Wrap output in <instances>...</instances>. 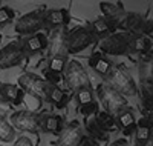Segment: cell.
Masks as SVG:
<instances>
[{
    "instance_id": "15",
    "label": "cell",
    "mask_w": 153,
    "mask_h": 146,
    "mask_svg": "<svg viewBox=\"0 0 153 146\" xmlns=\"http://www.w3.org/2000/svg\"><path fill=\"white\" fill-rule=\"evenodd\" d=\"M115 118V125H117L118 129H121L124 132L126 137L132 135L135 132V126H136V118H135V114L132 109H124L121 112H118L117 115L113 117Z\"/></svg>"
},
{
    "instance_id": "6",
    "label": "cell",
    "mask_w": 153,
    "mask_h": 146,
    "mask_svg": "<svg viewBox=\"0 0 153 146\" xmlns=\"http://www.w3.org/2000/svg\"><path fill=\"white\" fill-rule=\"evenodd\" d=\"M63 80L72 91H76L83 86H91L89 74L78 60H68V65L63 71Z\"/></svg>"
},
{
    "instance_id": "29",
    "label": "cell",
    "mask_w": 153,
    "mask_h": 146,
    "mask_svg": "<svg viewBox=\"0 0 153 146\" xmlns=\"http://www.w3.org/2000/svg\"><path fill=\"white\" fill-rule=\"evenodd\" d=\"M68 65V57H51L49 59V71L57 72V74H63Z\"/></svg>"
},
{
    "instance_id": "11",
    "label": "cell",
    "mask_w": 153,
    "mask_h": 146,
    "mask_svg": "<svg viewBox=\"0 0 153 146\" xmlns=\"http://www.w3.org/2000/svg\"><path fill=\"white\" fill-rule=\"evenodd\" d=\"M20 43H22L23 54L25 56H32V54L42 52L48 48V35L43 34V32H37V34L28 35Z\"/></svg>"
},
{
    "instance_id": "1",
    "label": "cell",
    "mask_w": 153,
    "mask_h": 146,
    "mask_svg": "<svg viewBox=\"0 0 153 146\" xmlns=\"http://www.w3.org/2000/svg\"><path fill=\"white\" fill-rule=\"evenodd\" d=\"M106 85L110 86L121 94L123 97H135L138 96V85L135 83L133 77L127 71L124 65L113 66L110 74L106 77Z\"/></svg>"
},
{
    "instance_id": "20",
    "label": "cell",
    "mask_w": 153,
    "mask_h": 146,
    "mask_svg": "<svg viewBox=\"0 0 153 146\" xmlns=\"http://www.w3.org/2000/svg\"><path fill=\"white\" fill-rule=\"evenodd\" d=\"M139 82L143 86L153 85V63L152 54H144L139 57Z\"/></svg>"
},
{
    "instance_id": "5",
    "label": "cell",
    "mask_w": 153,
    "mask_h": 146,
    "mask_svg": "<svg viewBox=\"0 0 153 146\" xmlns=\"http://www.w3.org/2000/svg\"><path fill=\"white\" fill-rule=\"evenodd\" d=\"M19 88L26 92V94L38 99V100H45L48 102V97H46V89L49 86V83L42 78L40 75H37L34 72H23L20 77H19Z\"/></svg>"
},
{
    "instance_id": "37",
    "label": "cell",
    "mask_w": 153,
    "mask_h": 146,
    "mask_svg": "<svg viewBox=\"0 0 153 146\" xmlns=\"http://www.w3.org/2000/svg\"><path fill=\"white\" fill-rule=\"evenodd\" d=\"M0 6H2V2H0Z\"/></svg>"
},
{
    "instance_id": "4",
    "label": "cell",
    "mask_w": 153,
    "mask_h": 146,
    "mask_svg": "<svg viewBox=\"0 0 153 146\" xmlns=\"http://www.w3.org/2000/svg\"><path fill=\"white\" fill-rule=\"evenodd\" d=\"M130 38L132 34L127 32H113L100 40V49L101 54L107 56H127V52L130 49Z\"/></svg>"
},
{
    "instance_id": "19",
    "label": "cell",
    "mask_w": 153,
    "mask_h": 146,
    "mask_svg": "<svg viewBox=\"0 0 153 146\" xmlns=\"http://www.w3.org/2000/svg\"><path fill=\"white\" fill-rule=\"evenodd\" d=\"M153 49V43L152 38L143 34H135L130 38V49L129 52H133V54L138 56H144V54H152Z\"/></svg>"
},
{
    "instance_id": "10",
    "label": "cell",
    "mask_w": 153,
    "mask_h": 146,
    "mask_svg": "<svg viewBox=\"0 0 153 146\" xmlns=\"http://www.w3.org/2000/svg\"><path fill=\"white\" fill-rule=\"evenodd\" d=\"M71 22V14L68 9H45L43 26L45 29L63 28Z\"/></svg>"
},
{
    "instance_id": "28",
    "label": "cell",
    "mask_w": 153,
    "mask_h": 146,
    "mask_svg": "<svg viewBox=\"0 0 153 146\" xmlns=\"http://www.w3.org/2000/svg\"><path fill=\"white\" fill-rule=\"evenodd\" d=\"M86 129L89 131V137H92L94 140H97V141H106L107 140V134L101 131V128L95 122V118H89L86 122Z\"/></svg>"
},
{
    "instance_id": "32",
    "label": "cell",
    "mask_w": 153,
    "mask_h": 146,
    "mask_svg": "<svg viewBox=\"0 0 153 146\" xmlns=\"http://www.w3.org/2000/svg\"><path fill=\"white\" fill-rule=\"evenodd\" d=\"M80 112H81L84 117L97 115V112H98V103H97V102H94V103H89V105L80 106Z\"/></svg>"
},
{
    "instance_id": "17",
    "label": "cell",
    "mask_w": 153,
    "mask_h": 146,
    "mask_svg": "<svg viewBox=\"0 0 153 146\" xmlns=\"http://www.w3.org/2000/svg\"><path fill=\"white\" fill-rule=\"evenodd\" d=\"M89 66L101 77H107L113 68V63L104 56L101 54V52H94V54H91V57H89Z\"/></svg>"
},
{
    "instance_id": "12",
    "label": "cell",
    "mask_w": 153,
    "mask_h": 146,
    "mask_svg": "<svg viewBox=\"0 0 153 146\" xmlns=\"http://www.w3.org/2000/svg\"><path fill=\"white\" fill-rule=\"evenodd\" d=\"M152 131H153V117H143L136 120L135 126V138L136 144L135 146H146L147 143L152 141Z\"/></svg>"
},
{
    "instance_id": "18",
    "label": "cell",
    "mask_w": 153,
    "mask_h": 146,
    "mask_svg": "<svg viewBox=\"0 0 153 146\" xmlns=\"http://www.w3.org/2000/svg\"><path fill=\"white\" fill-rule=\"evenodd\" d=\"M23 96H25V92L17 85L0 83V97H2L5 102L19 106V105L23 103Z\"/></svg>"
},
{
    "instance_id": "7",
    "label": "cell",
    "mask_w": 153,
    "mask_h": 146,
    "mask_svg": "<svg viewBox=\"0 0 153 146\" xmlns=\"http://www.w3.org/2000/svg\"><path fill=\"white\" fill-rule=\"evenodd\" d=\"M43 14H45V8H40L22 16L16 22V26H14L16 32L22 35H32V34H37L40 29H45Z\"/></svg>"
},
{
    "instance_id": "26",
    "label": "cell",
    "mask_w": 153,
    "mask_h": 146,
    "mask_svg": "<svg viewBox=\"0 0 153 146\" xmlns=\"http://www.w3.org/2000/svg\"><path fill=\"white\" fill-rule=\"evenodd\" d=\"M16 138V129L3 115H0V141H12Z\"/></svg>"
},
{
    "instance_id": "16",
    "label": "cell",
    "mask_w": 153,
    "mask_h": 146,
    "mask_svg": "<svg viewBox=\"0 0 153 146\" xmlns=\"http://www.w3.org/2000/svg\"><path fill=\"white\" fill-rule=\"evenodd\" d=\"M38 128L43 132H48V134L58 135L63 129V117L57 114H45L38 117Z\"/></svg>"
},
{
    "instance_id": "3",
    "label": "cell",
    "mask_w": 153,
    "mask_h": 146,
    "mask_svg": "<svg viewBox=\"0 0 153 146\" xmlns=\"http://www.w3.org/2000/svg\"><path fill=\"white\" fill-rule=\"evenodd\" d=\"M97 94H98V99H100L101 106L104 108V112L110 114L112 117H115L118 112L127 109V106H129L126 97H123L121 94H118L117 91L112 89L110 86H107L106 83L98 86Z\"/></svg>"
},
{
    "instance_id": "14",
    "label": "cell",
    "mask_w": 153,
    "mask_h": 146,
    "mask_svg": "<svg viewBox=\"0 0 153 146\" xmlns=\"http://www.w3.org/2000/svg\"><path fill=\"white\" fill-rule=\"evenodd\" d=\"M49 57H68V49L65 43V31L61 28L52 29V35L48 38Z\"/></svg>"
},
{
    "instance_id": "31",
    "label": "cell",
    "mask_w": 153,
    "mask_h": 146,
    "mask_svg": "<svg viewBox=\"0 0 153 146\" xmlns=\"http://www.w3.org/2000/svg\"><path fill=\"white\" fill-rule=\"evenodd\" d=\"M45 80L51 85V86H57V88H61L63 85V74H57V72H52L49 69H45Z\"/></svg>"
},
{
    "instance_id": "27",
    "label": "cell",
    "mask_w": 153,
    "mask_h": 146,
    "mask_svg": "<svg viewBox=\"0 0 153 146\" xmlns=\"http://www.w3.org/2000/svg\"><path fill=\"white\" fill-rule=\"evenodd\" d=\"M75 92V99L78 102L80 106H84V105H89V103H94L95 102V97H94V91L91 86H83V88H78Z\"/></svg>"
},
{
    "instance_id": "24",
    "label": "cell",
    "mask_w": 153,
    "mask_h": 146,
    "mask_svg": "<svg viewBox=\"0 0 153 146\" xmlns=\"http://www.w3.org/2000/svg\"><path fill=\"white\" fill-rule=\"evenodd\" d=\"M95 122L98 123V126L101 128V131L106 132L107 135H109V134H112V132H115V131L118 129V128H117V125H115V118H113L110 114L104 112V111L97 112Z\"/></svg>"
},
{
    "instance_id": "34",
    "label": "cell",
    "mask_w": 153,
    "mask_h": 146,
    "mask_svg": "<svg viewBox=\"0 0 153 146\" xmlns=\"http://www.w3.org/2000/svg\"><path fill=\"white\" fill-rule=\"evenodd\" d=\"M14 146H34V143H32V140H31L29 137L22 135V137H19V138L16 140Z\"/></svg>"
},
{
    "instance_id": "25",
    "label": "cell",
    "mask_w": 153,
    "mask_h": 146,
    "mask_svg": "<svg viewBox=\"0 0 153 146\" xmlns=\"http://www.w3.org/2000/svg\"><path fill=\"white\" fill-rule=\"evenodd\" d=\"M141 112L143 117L152 115V108H153V91L152 86H143L141 88Z\"/></svg>"
},
{
    "instance_id": "8",
    "label": "cell",
    "mask_w": 153,
    "mask_h": 146,
    "mask_svg": "<svg viewBox=\"0 0 153 146\" xmlns=\"http://www.w3.org/2000/svg\"><path fill=\"white\" fill-rule=\"evenodd\" d=\"M25 60V54L22 49V43L19 40L9 42L0 49V69H9L19 66Z\"/></svg>"
},
{
    "instance_id": "9",
    "label": "cell",
    "mask_w": 153,
    "mask_h": 146,
    "mask_svg": "<svg viewBox=\"0 0 153 146\" xmlns=\"http://www.w3.org/2000/svg\"><path fill=\"white\" fill-rule=\"evenodd\" d=\"M11 126L17 131H25L37 134L40 128H38V115L32 111H17L11 115Z\"/></svg>"
},
{
    "instance_id": "22",
    "label": "cell",
    "mask_w": 153,
    "mask_h": 146,
    "mask_svg": "<svg viewBox=\"0 0 153 146\" xmlns=\"http://www.w3.org/2000/svg\"><path fill=\"white\" fill-rule=\"evenodd\" d=\"M46 97H48V102L52 103L54 106H57L58 109L65 108L69 102V96L65 89L57 88V86H51V85L46 89Z\"/></svg>"
},
{
    "instance_id": "13",
    "label": "cell",
    "mask_w": 153,
    "mask_h": 146,
    "mask_svg": "<svg viewBox=\"0 0 153 146\" xmlns=\"http://www.w3.org/2000/svg\"><path fill=\"white\" fill-rule=\"evenodd\" d=\"M58 146H75L83 135V131L78 122H72L68 126H63L61 132L58 134Z\"/></svg>"
},
{
    "instance_id": "30",
    "label": "cell",
    "mask_w": 153,
    "mask_h": 146,
    "mask_svg": "<svg viewBox=\"0 0 153 146\" xmlns=\"http://www.w3.org/2000/svg\"><path fill=\"white\" fill-rule=\"evenodd\" d=\"M16 19V11L9 6H0V28Z\"/></svg>"
},
{
    "instance_id": "23",
    "label": "cell",
    "mask_w": 153,
    "mask_h": 146,
    "mask_svg": "<svg viewBox=\"0 0 153 146\" xmlns=\"http://www.w3.org/2000/svg\"><path fill=\"white\" fill-rule=\"evenodd\" d=\"M100 9L103 12V17L109 20H117L123 12H126L121 3H112V2H101Z\"/></svg>"
},
{
    "instance_id": "21",
    "label": "cell",
    "mask_w": 153,
    "mask_h": 146,
    "mask_svg": "<svg viewBox=\"0 0 153 146\" xmlns=\"http://www.w3.org/2000/svg\"><path fill=\"white\" fill-rule=\"evenodd\" d=\"M87 28H89V31H91L97 38H103V37H106V35L115 32V28H113L112 20L104 19V17H98V19H95L92 23H89Z\"/></svg>"
},
{
    "instance_id": "2",
    "label": "cell",
    "mask_w": 153,
    "mask_h": 146,
    "mask_svg": "<svg viewBox=\"0 0 153 146\" xmlns=\"http://www.w3.org/2000/svg\"><path fill=\"white\" fill-rule=\"evenodd\" d=\"M95 42H98V38L89 31L87 26H76V28H72L68 32H65L68 54H78Z\"/></svg>"
},
{
    "instance_id": "33",
    "label": "cell",
    "mask_w": 153,
    "mask_h": 146,
    "mask_svg": "<svg viewBox=\"0 0 153 146\" xmlns=\"http://www.w3.org/2000/svg\"><path fill=\"white\" fill-rule=\"evenodd\" d=\"M75 146H100V141L94 140L89 135H81V138L78 140V143H76Z\"/></svg>"
},
{
    "instance_id": "35",
    "label": "cell",
    "mask_w": 153,
    "mask_h": 146,
    "mask_svg": "<svg viewBox=\"0 0 153 146\" xmlns=\"http://www.w3.org/2000/svg\"><path fill=\"white\" fill-rule=\"evenodd\" d=\"M107 146H129V141H127L126 138H118V140L112 141V143L107 144Z\"/></svg>"
},
{
    "instance_id": "36",
    "label": "cell",
    "mask_w": 153,
    "mask_h": 146,
    "mask_svg": "<svg viewBox=\"0 0 153 146\" xmlns=\"http://www.w3.org/2000/svg\"><path fill=\"white\" fill-rule=\"evenodd\" d=\"M146 146H152V141H150V143H147V144H146Z\"/></svg>"
}]
</instances>
